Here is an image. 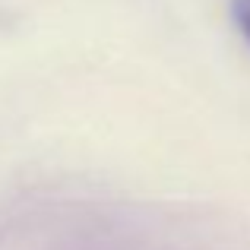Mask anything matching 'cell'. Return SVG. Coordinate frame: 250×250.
Wrapping results in <instances>:
<instances>
[{"label":"cell","instance_id":"6da1fadb","mask_svg":"<svg viewBox=\"0 0 250 250\" xmlns=\"http://www.w3.org/2000/svg\"><path fill=\"white\" fill-rule=\"evenodd\" d=\"M231 16L238 32L244 35V42L250 44V0H231Z\"/></svg>","mask_w":250,"mask_h":250}]
</instances>
